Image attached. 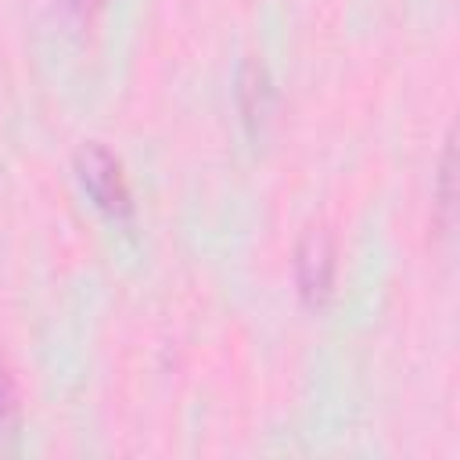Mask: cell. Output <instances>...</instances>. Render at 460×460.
<instances>
[{"label":"cell","instance_id":"obj_2","mask_svg":"<svg viewBox=\"0 0 460 460\" xmlns=\"http://www.w3.org/2000/svg\"><path fill=\"white\" fill-rule=\"evenodd\" d=\"M295 288L305 305H323L334 288V241L327 226H305V234L295 244Z\"/></svg>","mask_w":460,"mask_h":460},{"label":"cell","instance_id":"obj_3","mask_svg":"<svg viewBox=\"0 0 460 460\" xmlns=\"http://www.w3.org/2000/svg\"><path fill=\"white\" fill-rule=\"evenodd\" d=\"M237 108H241V119L252 133L262 129L270 111H273V79L259 58H248L237 68Z\"/></svg>","mask_w":460,"mask_h":460},{"label":"cell","instance_id":"obj_5","mask_svg":"<svg viewBox=\"0 0 460 460\" xmlns=\"http://www.w3.org/2000/svg\"><path fill=\"white\" fill-rule=\"evenodd\" d=\"M456 169V151H453V133L446 137V147H442V162H438V190H435V219H438V230L442 234H449V226H453V198H456V190H453V172Z\"/></svg>","mask_w":460,"mask_h":460},{"label":"cell","instance_id":"obj_6","mask_svg":"<svg viewBox=\"0 0 460 460\" xmlns=\"http://www.w3.org/2000/svg\"><path fill=\"white\" fill-rule=\"evenodd\" d=\"M72 14H90V11H97L101 7V0H61Z\"/></svg>","mask_w":460,"mask_h":460},{"label":"cell","instance_id":"obj_4","mask_svg":"<svg viewBox=\"0 0 460 460\" xmlns=\"http://www.w3.org/2000/svg\"><path fill=\"white\" fill-rule=\"evenodd\" d=\"M18 424H22L18 385H14V374H11L7 359L0 356V449H7L18 438Z\"/></svg>","mask_w":460,"mask_h":460},{"label":"cell","instance_id":"obj_1","mask_svg":"<svg viewBox=\"0 0 460 460\" xmlns=\"http://www.w3.org/2000/svg\"><path fill=\"white\" fill-rule=\"evenodd\" d=\"M75 176H79L83 190L93 198V205L101 212H108L111 219H129L133 216L129 183L122 176L119 158L104 144H97V140L79 144V151H75Z\"/></svg>","mask_w":460,"mask_h":460}]
</instances>
